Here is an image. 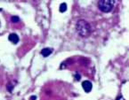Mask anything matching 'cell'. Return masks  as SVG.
<instances>
[{
  "label": "cell",
  "instance_id": "cell-2",
  "mask_svg": "<svg viewBox=\"0 0 129 100\" xmlns=\"http://www.w3.org/2000/svg\"><path fill=\"white\" fill-rule=\"evenodd\" d=\"M113 0H101L98 2V7L103 13H110L114 6Z\"/></svg>",
  "mask_w": 129,
  "mask_h": 100
},
{
  "label": "cell",
  "instance_id": "cell-3",
  "mask_svg": "<svg viewBox=\"0 0 129 100\" xmlns=\"http://www.w3.org/2000/svg\"><path fill=\"white\" fill-rule=\"evenodd\" d=\"M82 87H83L84 90L86 93H89L92 90V88H93V85L89 81H85L82 82Z\"/></svg>",
  "mask_w": 129,
  "mask_h": 100
},
{
  "label": "cell",
  "instance_id": "cell-1",
  "mask_svg": "<svg viewBox=\"0 0 129 100\" xmlns=\"http://www.w3.org/2000/svg\"><path fill=\"white\" fill-rule=\"evenodd\" d=\"M77 31L78 32V34L82 36H86L90 34L91 32V28L88 22H86L84 20H80L77 23Z\"/></svg>",
  "mask_w": 129,
  "mask_h": 100
},
{
  "label": "cell",
  "instance_id": "cell-7",
  "mask_svg": "<svg viewBox=\"0 0 129 100\" xmlns=\"http://www.w3.org/2000/svg\"><path fill=\"white\" fill-rule=\"evenodd\" d=\"M12 21H13V22H17V21H19V17H18V16H13V17H12Z\"/></svg>",
  "mask_w": 129,
  "mask_h": 100
},
{
  "label": "cell",
  "instance_id": "cell-8",
  "mask_svg": "<svg viewBox=\"0 0 129 100\" xmlns=\"http://www.w3.org/2000/svg\"><path fill=\"white\" fill-rule=\"evenodd\" d=\"M36 96H31V97H30V100H36Z\"/></svg>",
  "mask_w": 129,
  "mask_h": 100
},
{
  "label": "cell",
  "instance_id": "cell-5",
  "mask_svg": "<svg viewBox=\"0 0 129 100\" xmlns=\"http://www.w3.org/2000/svg\"><path fill=\"white\" fill-rule=\"evenodd\" d=\"M52 52H53V50L50 49V48H45V49H43L41 51L42 56H44V57H48Z\"/></svg>",
  "mask_w": 129,
  "mask_h": 100
},
{
  "label": "cell",
  "instance_id": "cell-4",
  "mask_svg": "<svg viewBox=\"0 0 129 100\" xmlns=\"http://www.w3.org/2000/svg\"><path fill=\"white\" fill-rule=\"evenodd\" d=\"M8 39H9V41L12 42L13 44H16L18 42H19V36H18L16 34H14V33H12V34L9 35V37H8Z\"/></svg>",
  "mask_w": 129,
  "mask_h": 100
},
{
  "label": "cell",
  "instance_id": "cell-6",
  "mask_svg": "<svg viewBox=\"0 0 129 100\" xmlns=\"http://www.w3.org/2000/svg\"><path fill=\"white\" fill-rule=\"evenodd\" d=\"M66 10H67V5L65 3L61 4V6H60V12L61 13H64V12H66Z\"/></svg>",
  "mask_w": 129,
  "mask_h": 100
}]
</instances>
